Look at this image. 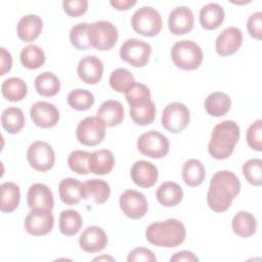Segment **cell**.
Returning a JSON list of instances; mask_svg holds the SVG:
<instances>
[{
	"label": "cell",
	"mask_w": 262,
	"mask_h": 262,
	"mask_svg": "<svg viewBox=\"0 0 262 262\" xmlns=\"http://www.w3.org/2000/svg\"><path fill=\"white\" fill-rule=\"evenodd\" d=\"M239 190L241 182L233 172L227 170L218 171L211 178L207 203L214 212H225L239 193Z\"/></svg>",
	"instance_id": "obj_1"
},
{
	"label": "cell",
	"mask_w": 262,
	"mask_h": 262,
	"mask_svg": "<svg viewBox=\"0 0 262 262\" xmlns=\"http://www.w3.org/2000/svg\"><path fill=\"white\" fill-rule=\"evenodd\" d=\"M186 236L184 224L174 218L149 224L145 230L146 239L154 246L175 248L181 245Z\"/></svg>",
	"instance_id": "obj_2"
},
{
	"label": "cell",
	"mask_w": 262,
	"mask_h": 262,
	"mask_svg": "<svg viewBox=\"0 0 262 262\" xmlns=\"http://www.w3.org/2000/svg\"><path fill=\"white\" fill-rule=\"evenodd\" d=\"M239 135V127L234 121L225 120L217 124L208 144L209 154L217 160L227 159L233 152Z\"/></svg>",
	"instance_id": "obj_3"
},
{
	"label": "cell",
	"mask_w": 262,
	"mask_h": 262,
	"mask_svg": "<svg viewBox=\"0 0 262 262\" xmlns=\"http://www.w3.org/2000/svg\"><path fill=\"white\" fill-rule=\"evenodd\" d=\"M201 47L190 40L177 41L171 49V58L174 64L184 71L198 69L203 61Z\"/></svg>",
	"instance_id": "obj_4"
},
{
	"label": "cell",
	"mask_w": 262,
	"mask_h": 262,
	"mask_svg": "<svg viewBox=\"0 0 262 262\" xmlns=\"http://www.w3.org/2000/svg\"><path fill=\"white\" fill-rule=\"evenodd\" d=\"M131 25L137 34L145 37H154L162 30L163 20L156 8L151 6H142L133 13Z\"/></svg>",
	"instance_id": "obj_5"
},
{
	"label": "cell",
	"mask_w": 262,
	"mask_h": 262,
	"mask_svg": "<svg viewBox=\"0 0 262 262\" xmlns=\"http://www.w3.org/2000/svg\"><path fill=\"white\" fill-rule=\"evenodd\" d=\"M118 30L111 21L96 20L89 24L88 40L91 47L98 50H110L118 41Z\"/></svg>",
	"instance_id": "obj_6"
},
{
	"label": "cell",
	"mask_w": 262,
	"mask_h": 262,
	"mask_svg": "<svg viewBox=\"0 0 262 262\" xmlns=\"http://www.w3.org/2000/svg\"><path fill=\"white\" fill-rule=\"evenodd\" d=\"M137 148L143 156L152 159H161L169 152L170 143L164 134L156 130H150L139 136Z\"/></svg>",
	"instance_id": "obj_7"
},
{
	"label": "cell",
	"mask_w": 262,
	"mask_h": 262,
	"mask_svg": "<svg viewBox=\"0 0 262 262\" xmlns=\"http://www.w3.org/2000/svg\"><path fill=\"white\" fill-rule=\"evenodd\" d=\"M150 54V45L147 42L136 38L127 39L120 48L121 58L136 68L144 67L148 62Z\"/></svg>",
	"instance_id": "obj_8"
},
{
	"label": "cell",
	"mask_w": 262,
	"mask_h": 262,
	"mask_svg": "<svg viewBox=\"0 0 262 262\" xmlns=\"http://www.w3.org/2000/svg\"><path fill=\"white\" fill-rule=\"evenodd\" d=\"M105 135V125L98 117H86L79 122L76 136L80 143L87 146L99 144Z\"/></svg>",
	"instance_id": "obj_9"
},
{
	"label": "cell",
	"mask_w": 262,
	"mask_h": 262,
	"mask_svg": "<svg viewBox=\"0 0 262 262\" xmlns=\"http://www.w3.org/2000/svg\"><path fill=\"white\" fill-rule=\"evenodd\" d=\"M190 113L188 107L181 102L169 103L162 113V125L171 132H181L189 123Z\"/></svg>",
	"instance_id": "obj_10"
},
{
	"label": "cell",
	"mask_w": 262,
	"mask_h": 262,
	"mask_svg": "<svg viewBox=\"0 0 262 262\" xmlns=\"http://www.w3.org/2000/svg\"><path fill=\"white\" fill-rule=\"evenodd\" d=\"M27 160L30 166L40 172L50 170L55 162V155L52 146L45 141L33 142L27 150Z\"/></svg>",
	"instance_id": "obj_11"
},
{
	"label": "cell",
	"mask_w": 262,
	"mask_h": 262,
	"mask_svg": "<svg viewBox=\"0 0 262 262\" xmlns=\"http://www.w3.org/2000/svg\"><path fill=\"white\" fill-rule=\"evenodd\" d=\"M54 225V217L51 210L31 209L27 215L24 226L28 233L39 236L49 233Z\"/></svg>",
	"instance_id": "obj_12"
},
{
	"label": "cell",
	"mask_w": 262,
	"mask_h": 262,
	"mask_svg": "<svg viewBox=\"0 0 262 262\" xmlns=\"http://www.w3.org/2000/svg\"><path fill=\"white\" fill-rule=\"evenodd\" d=\"M119 204L123 213L131 219L142 218L147 213L148 209V204L144 194L134 189L125 190L120 195Z\"/></svg>",
	"instance_id": "obj_13"
},
{
	"label": "cell",
	"mask_w": 262,
	"mask_h": 262,
	"mask_svg": "<svg viewBox=\"0 0 262 262\" xmlns=\"http://www.w3.org/2000/svg\"><path fill=\"white\" fill-rule=\"evenodd\" d=\"M30 115L35 125L41 128L54 127L59 120L57 107L47 101H37L32 104Z\"/></svg>",
	"instance_id": "obj_14"
},
{
	"label": "cell",
	"mask_w": 262,
	"mask_h": 262,
	"mask_svg": "<svg viewBox=\"0 0 262 262\" xmlns=\"http://www.w3.org/2000/svg\"><path fill=\"white\" fill-rule=\"evenodd\" d=\"M243 43V33L236 27L224 29L215 42L216 52L221 56H228L235 53Z\"/></svg>",
	"instance_id": "obj_15"
},
{
	"label": "cell",
	"mask_w": 262,
	"mask_h": 262,
	"mask_svg": "<svg viewBox=\"0 0 262 262\" xmlns=\"http://www.w3.org/2000/svg\"><path fill=\"white\" fill-rule=\"evenodd\" d=\"M77 72L84 83L97 84L102 78L103 63L94 55H86L79 60Z\"/></svg>",
	"instance_id": "obj_16"
},
{
	"label": "cell",
	"mask_w": 262,
	"mask_h": 262,
	"mask_svg": "<svg viewBox=\"0 0 262 262\" xmlns=\"http://www.w3.org/2000/svg\"><path fill=\"white\" fill-rule=\"evenodd\" d=\"M194 17L192 11L186 6H178L174 8L168 18L169 30L174 35H184L193 28Z\"/></svg>",
	"instance_id": "obj_17"
},
{
	"label": "cell",
	"mask_w": 262,
	"mask_h": 262,
	"mask_svg": "<svg viewBox=\"0 0 262 262\" xmlns=\"http://www.w3.org/2000/svg\"><path fill=\"white\" fill-rule=\"evenodd\" d=\"M132 181L144 188H148L156 184L159 177V172L157 167L147 161H137L133 164L130 171Z\"/></svg>",
	"instance_id": "obj_18"
},
{
	"label": "cell",
	"mask_w": 262,
	"mask_h": 262,
	"mask_svg": "<svg viewBox=\"0 0 262 262\" xmlns=\"http://www.w3.org/2000/svg\"><path fill=\"white\" fill-rule=\"evenodd\" d=\"M80 248L87 253H97L102 251L107 245V236L101 227L88 226L80 235Z\"/></svg>",
	"instance_id": "obj_19"
},
{
	"label": "cell",
	"mask_w": 262,
	"mask_h": 262,
	"mask_svg": "<svg viewBox=\"0 0 262 262\" xmlns=\"http://www.w3.org/2000/svg\"><path fill=\"white\" fill-rule=\"evenodd\" d=\"M27 203L31 209L51 210L54 205L52 191L43 183H34L28 189Z\"/></svg>",
	"instance_id": "obj_20"
},
{
	"label": "cell",
	"mask_w": 262,
	"mask_h": 262,
	"mask_svg": "<svg viewBox=\"0 0 262 262\" xmlns=\"http://www.w3.org/2000/svg\"><path fill=\"white\" fill-rule=\"evenodd\" d=\"M43 21L37 14H27L23 16L16 27L18 38L24 42H32L37 39L42 31Z\"/></svg>",
	"instance_id": "obj_21"
},
{
	"label": "cell",
	"mask_w": 262,
	"mask_h": 262,
	"mask_svg": "<svg viewBox=\"0 0 262 262\" xmlns=\"http://www.w3.org/2000/svg\"><path fill=\"white\" fill-rule=\"evenodd\" d=\"M96 117H98L105 126L114 127L123 121L124 107L120 101L108 99L100 104Z\"/></svg>",
	"instance_id": "obj_22"
},
{
	"label": "cell",
	"mask_w": 262,
	"mask_h": 262,
	"mask_svg": "<svg viewBox=\"0 0 262 262\" xmlns=\"http://www.w3.org/2000/svg\"><path fill=\"white\" fill-rule=\"evenodd\" d=\"M58 193L66 205H76L83 199V183L76 178H64L59 182Z\"/></svg>",
	"instance_id": "obj_23"
},
{
	"label": "cell",
	"mask_w": 262,
	"mask_h": 262,
	"mask_svg": "<svg viewBox=\"0 0 262 262\" xmlns=\"http://www.w3.org/2000/svg\"><path fill=\"white\" fill-rule=\"evenodd\" d=\"M129 105L130 117L134 123L145 126L154 122L156 118V105L151 99L140 100Z\"/></svg>",
	"instance_id": "obj_24"
},
{
	"label": "cell",
	"mask_w": 262,
	"mask_h": 262,
	"mask_svg": "<svg viewBox=\"0 0 262 262\" xmlns=\"http://www.w3.org/2000/svg\"><path fill=\"white\" fill-rule=\"evenodd\" d=\"M156 198L162 206L174 207L182 201L183 190L178 183L166 181L159 186L156 192Z\"/></svg>",
	"instance_id": "obj_25"
},
{
	"label": "cell",
	"mask_w": 262,
	"mask_h": 262,
	"mask_svg": "<svg viewBox=\"0 0 262 262\" xmlns=\"http://www.w3.org/2000/svg\"><path fill=\"white\" fill-rule=\"evenodd\" d=\"M115 163V157L110 149H98L91 152L89 159V170L97 175H105L113 170Z\"/></svg>",
	"instance_id": "obj_26"
},
{
	"label": "cell",
	"mask_w": 262,
	"mask_h": 262,
	"mask_svg": "<svg viewBox=\"0 0 262 262\" xmlns=\"http://www.w3.org/2000/svg\"><path fill=\"white\" fill-rule=\"evenodd\" d=\"M224 9L218 3H208L201 8L200 23L206 30H216L223 23Z\"/></svg>",
	"instance_id": "obj_27"
},
{
	"label": "cell",
	"mask_w": 262,
	"mask_h": 262,
	"mask_svg": "<svg viewBox=\"0 0 262 262\" xmlns=\"http://www.w3.org/2000/svg\"><path fill=\"white\" fill-rule=\"evenodd\" d=\"M111 193V187L102 179H89L83 183V199H92L96 204L106 202Z\"/></svg>",
	"instance_id": "obj_28"
},
{
	"label": "cell",
	"mask_w": 262,
	"mask_h": 262,
	"mask_svg": "<svg viewBox=\"0 0 262 262\" xmlns=\"http://www.w3.org/2000/svg\"><path fill=\"white\" fill-rule=\"evenodd\" d=\"M20 199V190L18 185L13 182H4L0 185V210L3 213H11L14 211Z\"/></svg>",
	"instance_id": "obj_29"
},
{
	"label": "cell",
	"mask_w": 262,
	"mask_h": 262,
	"mask_svg": "<svg viewBox=\"0 0 262 262\" xmlns=\"http://www.w3.org/2000/svg\"><path fill=\"white\" fill-rule=\"evenodd\" d=\"M233 232L241 237H249L256 232L257 221L254 215L248 211H239L232 218Z\"/></svg>",
	"instance_id": "obj_30"
},
{
	"label": "cell",
	"mask_w": 262,
	"mask_h": 262,
	"mask_svg": "<svg viewBox=\"0 0 262 262\" xmlns=\"http://www.w3.org/2000/svg\"><path fill=\"white\" fill-rule=\"evenodd\" d=\"M231 107L230 97L221 91L209 94L205 100V110L210 116L222 117Z\"/></svg>",
	"instance_id": "obj_31"
},
{
	"label": "cell",
	"mask_w": 262,
	"mask_h": 262,
	"mask_svg": "<svg viewBox=\"0 0 262 262\" xmlns=\"http://www.w3.org/2000/svg\"><path fill=\"white\" fill-rule=\"evenodd\" d=\"M206 176V170L203 163L196 159L187 160L182 167V178L190 187L199 186L203 183Z\"/></svg>",
	"instance_id": "obj_32"
},
{
	"label": "cell",
	"mask_w": 262,
	"mask_h": 262,
	"mask_svg": "<svg viewBox=\"0 0 262 262\" xmlns=\"http://www.w3.org/2000/svg\"><path fill=\"white\" fill-rule=\"evenodd\" d=\"M1 93L3 97L9 101H20L28 93V86L23 79L11 77L2 83Z\"/></svg>",
	"instance_id": "obj_33"
},
{
	"label": "cell",
	"mask_w": 262,
	"mask_h": 262,
	"mask_svg": "<svg viewBox=\"0 0 262 262\" xmlns=\"http://www.w3.org/2000/svg\"><path fill=\"white\" fill-rule=\"evenodd\" d=\"M25 115L19 107L9 106L1 114L2 127L10 134L18 133L25 126Z\"/></svg>",
	"instance_id": "obj_34"
},
{
	"label": "cell",
	"mask_w": 262,
	"mask_h": 262,
	"mask_svg": "<svg viewBox=\"0 0 262 262\" xmlns=\"http://www.w3.org/2000/svg\"><path fill=\"white\" fill-rule=\"evenodd\" d=\"M35 89L42 96H54L60 89L59 79L51 72L41 73L35 79Z\"/></svg>",
	"instance_id": "obj_35"
},
{
	"label": "cell",
	"mask_w": 262,
	"mask_h": 262,
	"mask_svg": "<svg viewBox=\"0 0 262 262\" xmlns=\"http://www.w3.org/2000/svg\"><path fill=\"white\" fill-rule=\"evenodd\" d=\"M82 217L76 210H63L59 215V230L67 236H73L79 232L82 227Z\"/></svg>",
	"instance_id": "obj_36"
},
{
	"label": "cell",
	"mask_w": 262,
	"mask_h": 262,
	"mask_svg": "<svg viewBox=\"0 0 262 262\" xmlns=\"http://www.w3.org/2000/svg\"><path fill=\"white\" fill-rule=\"evenodd\" d=\"M19 58L25 68L35 70L44 64L46 57L44 51L39 46L31 44L21 49Z\"/></svg>",
	"instance_id": "obj_37"
},
{
	"label": "cell",
	"mask_w": 262,
	"mask_h": 262,
	"mask_svg": "<svg viewBox=\"0 0 262 262\" xmlns=\"http://www.w3.org/2000/svg\"><path fill=\"white\" fill-rule=\"evenodd\" d=\"M134 83L135 78L127 69L119 68L111 73L110 85L117 92H126Z\"/></svg>",
	"instance_id": "obj_38"
},
{
	"label": "cell",
	"mask_w": 262,
	"mask_h": 262,
	"mask_svg": "<svg viewBox=\"0 0 262 262\" xmlns=\"http://www.w3.org/2000/svg\"><path fill=\"white\" fill-rule=\"evenodd\" d=\"M68 103L77 111H86L94 103L93 94L86 89H74L68 94Z\"/></svg>",
	"instance_id": "obj_39"
},
{
	"label": "cell",
	"mask_w": 262,
	"mask_h": 262,
	"mask_svg": "<svg viewBox=\"0 0 262 262\" xmlns=\"http://www.w3.org/2000/svg\"><path fill=\"white\" fill-rule=\"evenodd\" d=\"M91 154L86 150H74L68 157V165L70 169L79 174L86 175L90 172L89 170V159Z\"/></svg>",
	"instance_id": "obj_40"
},
{
	"label": "cell",
	"mask_w": 262,
	"mask_h": 262,
	"mask_svg": "<svg viewBox=\"0 0 262 262\" xmlns=\"http://www.w3.org/2000/svg\"><path fill=\"white\" fill-rule=\"evenodd\" d=\"M88 27L87 23H80L72 27L70 31V41L72 45L79 50H88L91 45L88 40Z\"/></svg>",
	"instance_id": "obj_41"
},
{
	"label": "cell",
	"mask_w": 262,
	"mask_h": 262,
	"mask_svg": "<svg viewBox=\"0 0 262 262\" xmlns=\"http://www.w3.org/2000/svg\"><path fill=\"white\" fill-rule=\"evenodd\" d=\"M243 174L246 180L255 186L262 184V161L260 159H251L243 165Z\"/></svg>",
	"instance_id": "obj_42"
},
{
	"label": "cell",
	"mask_w": 262,
	"mask_h": 262,
	"mask_svg": "<svg viewBox=\"0 0 262 262\" xmlns=\"http://www.w3.org/2000/svg\"><path fill=\"white\" fill-rule=\"evenodd\" d=\"M262 121L260 119L253 122L247 131V142L249 146L257 151L262 150Z\"/></svg>",
	"instance_id": "obj_43"
},
{
	"label": "cell",
	"mask_w": 262,
	"mask_h": 262,
	"mask_svg": "<svg viewBox=\"0 0 262 262\" xmlns=\"http://www.w3.org/2000/svg\"><path fill=\"white\" fill-rule=\"evenodd\" d=\"M126 100L129 104L140 101V100H148L151 98L150 91L148 87L142 83H134L126 92H125Z\"/></svg>",
	"instance_id": "obj_44"
},
{
	"label": "cell",
	"mask_w": 262,
	"mask_h": 262,
	"mask_svg": "<svg viewBox=\"0 0 262 262\" xmlns=\"http://www.w3.org/2000/svg\"><path fill=\"white\" fill-rule=\"evenodd\" d=\"M63 10L72 17H78L84 14L88 8L87 0H64L62 2Z\"/></svg>",
	"instance_id": "obj_45"
},
{
	"label": "cell",
	"mask_w": 262,
	"mask_h": 262,
	"mask_svg": "<svg viewBox=\"0 0 262 262\" xmlns=\"http://www.w3.org/2000/svg\"><path fill=\"white\" fill-rule=\"evenodd\" d=\"M247 28L250 35L257 39L261 40L262 38V12L257 11L251 14L247 21Z\"/></svg>",
	"instance_id": "obj_46"
},
{
	"label": "cell",
	"mask_w": 262,
	"mask_h": 262,
	"mask_svg": "<svg viewBox=\"0 0 262 262\" xmlns=\"http://www.w3.org/2000/svg\"><path fill=\"white\" fill-rule=\"evenodd\" d=\"M128 262H134V261H144V262H156L157 257L147 248L143 247H138L130 251L128 257H127Z\"/></svg>",
	"instance_id": "obj_47"
},
{
	"label": "cell",
	"mask_w": 262,
	"mask_h": 262,
	"mask_svg": "<svg viewBox=\"0 0 262 262\" xmlns=\"http://www.w3.org/2000/svg\"><path fill=\"white\" fill-rule=\"evenodd\" d=\"M0 59H1V71L0 75L3 76L7 72L10 71L11 66H12V57L11 54L8 50H6L4 47L0 48Z\"/></svg>",
	"instance_id": "obj_48"
},
{
	"label": "cell",
	"mask_w": 262,
	"mask_h": 262,
	"mask_svg": "<svg viewBox=\"0 0 262 262\" xmlns=\"http://www.w3.org/2000/svg\"><path fill=\"white\" fill-rule=\"evenodd\" d=\"M171 261H199V258L190 251H180L175 253L171 258Z\"/></svg>",
	"instance_id": "obj_49"
},
{
	"label": "cell",
	"mask_w": 262,
	"mask_h": 262,
	"mask_svg": "<svg viewBox=\"0 0 262 262\" xmlns=\"http://www.w3.org/2000/svg\"><path fill=\"white\" fill-rule=\"evenodd\" d=\"M111 5L118 10H127L136 4L135 0H111Z\"/></svg>",
	"instance_id": "obj_50"
},
{
	"label": "cell",
	"mask_w": 262,
	"mask_h": 262,
	"mask_svg": "<svg viewBox=\"0 0 262 262\" xmlns=\"http://www.w3.org/2000/svg\"><path fill=\"white\" fill-rule=\"evenodd\" d=\"M105 259H106V260H114V258H112V257H105V256H103V257H98V258H94L93 260H94V261H97V260L99 261V260H105Z\"/></svg>",
	"instance_id": "obj_51"
}]
</instances>
